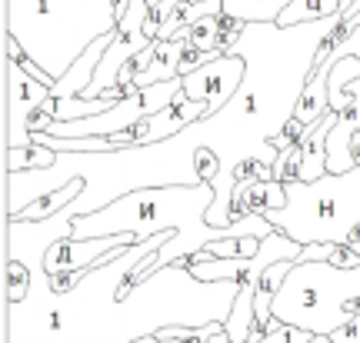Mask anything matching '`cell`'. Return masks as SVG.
<instances>
[{"label": "cell", "instance_id": "1", "mask_svg": "<svg viewBox=\"0 0 360 343\" xmlns=\"http://www.w3.org/2000/svg\"><path fill=\"white\" fill-rule=\"evenodd\" d=\"M267 220L300 247L347 243L350 230L360 224V167L327 174L317 183H290L287 207L267 214Z\"/></svg>", "mask_w": 360, "mask_h": 343}, {"label": "cell", "instance_id": "2", "mask_svg": "<svg viewBox=\"0 0 360 343\" xmlns=\"http://www.w3.org/2000/svg\"><path fill=\"white\" fill-rule=\"evenodd\" d=\"M360 297V270H337L330 264H294L274 300V317L287 327L310 333H330L344 323L347 300Z\"/></svg>", "mask_w": 360, "mask_h": 343}, {"label": "cell", "instance_id": "3", "mask_svg": "<svg viewBox=\"0 0 360 343\" xmlns=\"http://www.w3.org/2000/svg\"><path fill=\"white\" fill-rule=\"evenodd\" d=\"M247 77V60L237 53H220L217 60H210L207 67L193 70L191 77H184V93L191 101H204L210 107V117H217L227 103L237 97V90ZM207 117V120H210Z\"/></svg>", "mask_w": 360, "mask_h": 343}, {"label": "cell", "instance_id": "4", "mask_svg": "<svg viewBox=\"0 0 360 343\" xmlns=\"http://www.w3.org/2000/svg\"><path fill=\"white\" fill-rule=\"evenodd\" d=\"M287 207V187L277 183V180H257V183H247V187H237L231 200V214H227V224H244L250 216H267L277 214Z\"/></svg>", "mask_w": 360, "mask_h": 343}, {"label": "cell", "instance_id": "5", "mask_svg": "<svg viewBox=\"0 0 360 343\" xmlns=\"http://www.w3.org/2000/svg\"><path fill=\"white\" fill-rule=\"evenodd\" d=\"M327 114H330V67L321 70L317 77H310L307 84H304V90H300V101L294 107V117L304 120L307 127H314Z\"/></svg>", "mask_w": 360, "mask_h": 343}, {"label": "cell", "instance_id": "6", "mask_svg": "<svg viewBox=\"0 0 360 343\" xmlns=\"http://www.w3.org/2000/svg\"><path fill=\"white\" fill-rule=\"evenodd\" d=\"M297 260H281V264H274V267H267L264 273H260V280L254 283V323H267L270 317H274V300H277V293H281L283 280H287V273L294 270Z\"/></svg>", "mask_w": 360, "mask_h": 343}, {"label": "cell", "instance_id": "7", "mask_svg": "<svg viewBox=\"0 0 360 343\" xmlns=\"http://www.w3.org/2000/svg\"><path fill=\"white\" fill-rule=\"evenodd\" d=\"M347 4L350 0H290V7L281 13L277 27L290 30V27H300V24H321V20L337 17Z\"/></svg>", "mask_w": 360, "mask_h": 343}, {"label": "cell", "instance_id": "8", "mask_svg": "<svg viewBox=\"0 0 360 343\" xmlns=\"http://www.w3.org/2000/svg\"><path fill=\"white\" fill-rule=\"evenodd\" d=\"M180 47L184 40H157L154 44V57H150V67L147 74L137 80V87H154V84H167V80H177V60H180Z\"/></svg>", "mask_w": 360, "mask_h": 343}, {"label": "cell", "instance_id": "9", "mask_svg": "<svg viewBox=\"0 0 360 343\" xmlns=\"http://www.w3.org/2000/svg\"><path fill=\"white\" fill-rule=\"evenodd\" d=\"M290 0H224V13L244 24H277Z\"/></svg>", "mask_w": 360, "mask_h": 343}, {"label": "cell", "instance_id": "10", "mask_svg": "<svg viewBox=\"0 0 360 343\" xmlns=\"http://www.w3.org/2000/svg\"><path fill=\"white\" fill-rule=\"evenodd\" d=\"M60 153L47 150L40 143H24V147H7V174L17 170H51Z\"/></svg>", "mask_w": 360, "mask_h": 343}, {"label": "cell", "instance_id": "11", "mask_svg": "<svg viewBox=\"0 0 360 343\" xmlns=\"http://www.w3.org/2000/svg\"><path fill=\"white\" fill-rule=\"evenodd\" d=\"M34 290V270L27 267L24 260H7L4 267V297H7V306L24 304Z\"/></svg>", "mask_w": 360, "mask_h": 343}, {"label": "cell", "instance_id": "12", "mask_svg": "<svg viewBox=\"0 0 360 343\" xmlns=\"http://www.w3.org/2000/svg\"><path fill=\"white\" fill-rule=\"evenodd\" d=\"M300 170H304V150H300V143H297V147H290V150H281V157H277V160H274V167H270L274 180H277V183H283V187L300 183Z\"/></svg>", "mask_w": 360, "mask_h": 343}, {"label": "cell", "instance_id": "13", "mask_svg": "<svg viewBox=\"0 0 360 343\" xmlns=\"http://www.w3.org/2000/svg\"><path fill=\"white\" fill-rule=\"evenodd\" d=\"M224 330V323H207V327H160L157 340H177V343H210V337Z\"/></svg>", "mask_w": 360, "mask_h": 343}, {"label": "cell", "instance_id": "14", "mask_svg": "<svg viewBox=\"0 0 360 343\" xmlns=\"http://www.w3.org/2000/svg\"><path fill=\"white\" fill-rule=\"evenodd\" d=\"M247 27L250 24H244V20H237V17L220 11V17H217V53H231L233 47L240 44V37L247 34Z\"/></svg>", "mask_w": 360, "mask_h": 343}, {"label": "cell", "instance_id": "15", "mask_svg": "<svg viewBox=\"0 0 360 343\" xmlns=\"http://www.w3.org/2000/svg\"><path fill=\"white\" fill-rule=\"evenodd\" d=\"M217 17L220 13H207V17H200L197 24H191V30H187V44H193V47H204V51H214L217 53Z\"/></svg>", "mask_w": 360, "mask_h": 343}, {"label": "cell", "instance_id": "16", "mask_svg": "<svg viewBox=\"0 0 360 343\" xmlns=\"http://www.w3.org/2000/svg\"><path fill=\"white\" fill-rule=\"evenodd\" d=\"M217 57H220V53L204 51V47H193V44H187V40H184V47H180V60H177V74L180 77H191L193 70L207 67L210 60H217Z\"/></svg>", "mask_w": 360, "mask_h": 343}, {"label": "cell", "instance_id": "17", "mask_svg": "<svg viewBox=\"0 0 360 343\" xmlns=\"http://www.w3.org/2000/svg\"><path fill=\"white\" fill-rule=\"evenodd\" d=\"M193 170H197V180H200V183H214V180L220 177V170H224L217 150L197 147V153H193Z\"/></svg>", "mask_w": 360, "mask_h": 343}, {"label": "cell", "instance_id": "18", "mask_svg": "<svg viewBox=\"0 0 360 343\" xmlns=\"http://www.w3.org/2000/svg\"><path fill=\"white\" fill-rule=\"evenodd\" d=\"M53 124H57V97L44 101L34 114L27 117V134H51Z\"/></svg>", "mask_w": 360, "mask_h": 343}, {"label": "cell", "instance_id": "19", "mask_svg": "<svg viewBox=\"0 0 360 343\" xmlns=\"http://www.w3.org/2000/svg\"><path fill=\"white\" fill-rule=\"evenodd\" d=\"M307 130H310V127L304 124V120H297V117H290V120H287V124L281 127V134H277V137L270 140V143H274L277 150H290V147H297L300 140L307 137Z\"/></svg>", "mask_w": 360, "mask_h": 343}, {"label": "cell", "instance_id": "20", "mask_svg": "<svg viewBox=\"0 0 360 343\" xmlns=\"http://www.w3.org/2000/svg\"><path fill=\"white\" fill-rule=\"evenodd\" d=\"M330 337H334V343H360V317L344 320Z\"/></svg>", "mask_w": 360, "mask_h": 343}, {"label": "cell", "instance_id": "21", "mask_svg": "<svg viewBox=\"0 0 360 343\" xmlns=\"http://www.w3.org/2000/svg\"><path fill=\"white\" fill-rule=\"evenodd\" d=\"M290 333V343H334V337L327 333H310V330H297V327H287Z\"/></svg>", "mask_w": 360, "mask_h": 343}, {"label": "cell", "instance_id": "22", "mask_svg": "<svg viewBox=\"0 0 360 343\" xmlns=\"http://www.w3.org/2000/svg\"><path fill=\"white\" fill-rule=\"evenodd\" d=\"M134 7V0H110V13H114V20L120 24L124 17H127V11Z\"/></svg>", "mask_w": 360, "mask_h": 343}, {"label": "cell", "instance_id": "23", "mask_svg": "<svg viewBox=\"0 0 360 343\" xmlns=\"http://www.w3.org/2000/svg\"><path fill=\"white\" fill-rule=\"evenodd\" d=\"M350 160H354V167H360V134H354V140H350Z\"/></svg>", "mask_w": 360, "mask_h": 343}, {"label": "cell", "instance_id": "24", "mask_svg": "<svg viewBox=\"0 0 360 343\" xmlns=\"http://www.w3.org/2000/svg\"><path fill=\"white\" fill-rule=\"evenodd\" d=\"M210 343H233V340H231V333L227 330H217L214 337H210Z\"/></svg>", "mask_w": 360, "mask_h": 343}, {"label": "cell", "instance_id": "25", "mask_svg": "<svg viewBox=\"0 0 360 343\" xmlns=\"http://www.w3.org/2000/svg\"><path fill=\"white\" fill-rule=\"evenodd\" d=\"M127 343H160V340H157V333H154V337H141V340H127Z\"/></svg>", "mask_w": 360, "mask_h": 343}]
</instances>
